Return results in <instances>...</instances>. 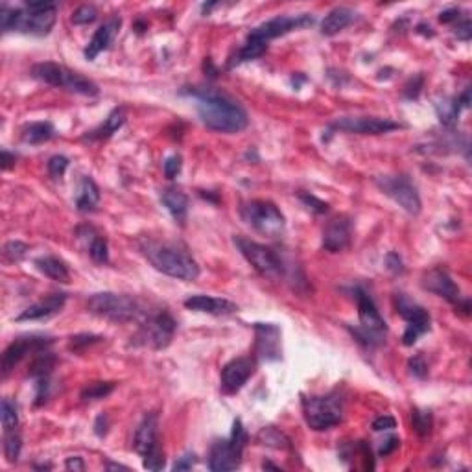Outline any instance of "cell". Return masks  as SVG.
<instances>
[{
	"instance_id": "obj_47",
	"label": "cell",
	"mask_w": 472,
	"mask_h": 472,
	"mask_svg": "<svg viewBox=\"0 0 472 472\" xmlns=\"http://www.w3.org/2000/svg\"><path fill=\"white\" fill-rule=\"evenodd\" d=\"M423 85H424L423 74L413 76L412 80H410L406 85H404V90H403L404 98L417 100L419 95H421V90H423Z\"/></svg>"
},
{
	"instance_id": "obj_8",
	"label": "cell",
	"mask_w": 472,
	"mask_h": 472,
	"mask_svg": "<svg viewBox=\"0 0 472 472\" xmlns=\"http://www.w3.org/2000/svg\"><path fill=\"white\" fill-rule=\"evenodd\" d=\"M135 452L142 456V465L148 471H163L164 452L159 441V419L155 413H146L133 436Z\"/></svg>"
},
{
	"instance_id": "obj_31",
	"label": "cell",
	"mask_w": 472,
	"mask_h": 472,
	"mask_svg": "<svg viewBox=\"0 0 472 472\" xmlns=\"http://www.w3.org/2000/svg\"><path fill=\"white\" fill-rule=\"evenodd\" d=\"M266 50H268V45H266V43L248 35V39H245V43L242 45V48H238L236 50V54L231 55V60H229L227 63V69H234V67L242 65L245 61L257 60V58H260Z\"/></svg>"
},
{
	"instance_id": "obj_61",
	"label": "cell",
	"mask_w": 472,
	"mask_h": 472,
	"mask_svg": "<svg viewBox=\"0 0 472 472\" xmlns=\"http://www.w3.org/2000/svg\"><path fill=\"white\" fill-rule=\"evenodd\" d=\"M262 468H264V471H283V468L278 467V465H274L271 461H264Z\"/></svg>"
},
{
	"instance_id": "obj_41",
	"label": "cell",
	"mask_w": 472,
	"mask_h": 472,
	"mask_svg": "<svg viewBox=\"0 0 472 472\" xmlns=\"http://www.w3.org/2000/svg\"><path fill=\"white\" fill-rule=\"evenodd\" d=\"M96 19H98V10H96L93 4L80 6V8L74 10V13H72V22L78 26L90 25V22H95Z\"/></svg>"
},
{
	"instance_id": "obj_30",
	"label": "cell",
	"mask_w": 472,
	"mask_h": 472,
	"mask_svg": "<svg viewBox=\"0 0 472 472\" xmlns=\"http://www.w3.org/2000/svg\"><path fill=\"white\" fill-rule=\"evenodd\" d=\"M35 268L39 269L41 274L46 275L48 278L55 281V283H69L70 274L69 268L65 266L63 260H60L58 257H39V259H35Z\"/></svg>"
},
{
	"instance_id": "obj_59",
	"label": "cell",
	"mask_w": 472,
	"mask_h": 472,
	"mask_svg": "<svg viewBox=\"0 0 472 472\" xmlns=\"http://www.w3.org/2000/svg\"><path fill=\"white\" fill-rule=\"evenodd\" d=\"M105 468H107V471H130V467L120 465V463H105Z\"/></svg>"
},
{
	"instance_id": "obj_52",
	"label": "cell",
	"mask_w": 472,
	"mask_h": 472,
	"mask_svg": "<svg viewBox=\"0 0 472 472\" xmlns=\"http://www.w3.org/2000/svg\"><path fill=\"white\" fill-rule=\"evenodd\" d=\"M194 465H196V456H194V454L187 452V454H183V456L177 459V461H175L174 471L175 472H177V471H190V468L194 467Z\"/></svg>"
},
{
	"instance_id": "obj_2",
	"label": "cell",
	"mask_w": 472,
	"mask_h": 472,
	"mask_svg": "<svg viewBox=\"0 0 472 472\" xmlns=\"http://www.w3.org/2000/svg\"><path fill=\"white\" fill-rule=\"evenodd\" d=\"M137 248L144 259L154 266L157 271L180 281H196L199 277V264L189 253V249L180 242H166V240L139 238Z\"/></svg>"
},
{
	"instance_id": "obj_62",
	"label": "cell",
	"mask_w": 472,
	"mask_h": 472,
	"mask_svg": "<svg viewBox=\"0 0 472 472\" xmlns=\"http://www.w3.org/2000/svg\"><path fill=\"white\" fill-rule=\"evenodd\" d=\"M135 28H137V32H139V34H140V32H144L146 28H148V26H146L144 22H142V20H139V22L135 25Z\"/></svg>"
},
{
	"instance_id": "obj_63",
	"label": "cell",
	"mask_w": 472,
	"mask_h": 472,
	"mask_svg": "<svg viewBox=\"0 0 472 472\" xmlns=\"http://www.w3.org/2000/svg\"><path fill=\"white\" fill-rule=\"evenodd\" d=\"M35 468H52V465H35Z\"/></svg>"
},
{
	"instance_id": "obj_5",
	"label": "cell",
	"mask_w": 472,
	"mask_h": 472,
	"mask_svg": "<svg viewBox=\"0 0 472 472\" xmlns=\"http://www.w3.org/2000/svg\"><path fill=\"white\" fill-rule=\"evenodd\" d=\"M87 310L98 318L109 319L113 323H131L140 321L146 316V310L139 299L126 293L102 292L90 295L87 301Z\"/></svg>"
},
{
	"instance_id": "obj_20",
	"label": "cell",
	"mask_w": 472,
	"mask_h": 472,
	"mask_svg": "<svg viewBox=\"0 0 472 472\" xmlns=\"http://www.w3.org/2000/svg\"><path fill=\"white\" fill-rule=\"evenodd\" d=\"M244 450L234 447L231 439H218L213 443L209 452V468L213 472L236 471L242 465Z\"/></svg>"
},
{
	"instance_id": "obj_9",
	"label": "cell",
	"mask_w": 472,
	"mask_h": 472,
	"mask_svg": "<svg viewBox=\"0 0 472 472\" xmlns=\"http://www.w3.org/2000/svg\"><path fill=\"white\" fill-rule=\"evenodd\" d=\"M240 216L245 224L257 233L264 236H281L286 229V218L281 213L277 205L266 199H253V201H245L240 207Z\"/></svg>"
},
{
	"instance_id": "obj_27",
	"label": "cell",
	"mask_w": 472,
	"mask_h": 472,
	"mask_svg": "<svg viewBox=\"0 0 472 472\" xmlns=\"http://www.w3.org/2000/svg\"><path fill=\"white\" fill-rule=\"evenodd\" d=\"M124 124H126V109L124 107H116V109H113L109 114H107V119H105L104 124L98 126L96 130L87 131V135H83L81 140H89V142H93V140L111 139V137H113V135Z\"/></svg>"
},
{
	"instance_id": "obj_48",
	"label": "cell",
	"mask_w": 472,
	"mask_h": 472,
	"mask_svg": "<svg viewBox=\"0 0 472 472\" xmlns=\"http://www.w3.org/2000/svg\"><path fill=\"white\" fill-rule=\"evenodd\" d=\"M386 268H388L393 275H403L404 262H403V259H400V255L395 253V251L386 255Z\"/></svg>"
},
{
	"instance_id": "obj_17",
	"label": "cell",
	"mask_w": 472,
	"mask_h": 472,
	"mask_svg": "<svg viewBox=\"0 0 472 472\" xmlns=\"http://www.w3.org/2000/svg\"><path fill=\"white\" fill-rule=\"evenodd\" d=\"M421 284H423L424 290L436 293V295L443 297L445 301L454 304V306L461 301V290L454 283L447 269L441 268V266L428 269L426 274L423 275V278H421Z\"/></svg>"
},
{
	"instance_id": "obj_4",
	"label": "cell",
	"mask_w": 472,
	"mask_h": 472,
	"mask_svg": "<svg viewBox=\"0 0 472 472\" xmlns=\"http://www.w3.org/2000/svg\"><path fill=\"white\" fill-rule=\"evenodd\" d=\"M353 293L356 304H358L360 325H356V327L347 325L349 332L353 334V338L365 349L380 347L386 342V336H388V325L378 312L373 297L365 290L356 286Z\"/></svg>"
},
{
	"instance_id": "obj_1",
	"label": "cell",
	"mask_w": 472,
	"mask_h": 472,
	"mask_svg": "<svg viewBox=\"0 0 472 472\" xmlns=\"http://www.w3.org/2000/svg\"><path fill=\"white\" fill-rule=\"evenodd\" d=\"M181 95L196 100L199 120L218 133H240L249 126L248 111L238 100L214 87H189Z\"/></svg>"
},
{
	"instance_id": "obj_11",
	"label": "cell",
	"mask_w": 472,
	"mask_h": 472,
	"mask_svg": "<svg viewBox=\"0 0 472 472\" xmlns=\"http://www.w3.org/2000/svg\"><path fill=\"white\" fill-rule=\"evenodd\" d=\"M175 321L168 312H155L146 313L140 319L139 330L135 334L133 345L137 347H149L155 351L168 347L175 334Z\"/></svg>"
},
{
	"instance_id": "obj_56",
	"label": "cell",
	"mask_w": 472,
	"mask_h": 472,
	"mask_svg": "<svg viewBox=\"0 0 472 472\" xmlns=\"http://www.w3.org/2000/svg\"><path fill=\"white\" fill-rule=\"evenodd\" d=\"M17 161V155L8 151V149H2V170H10Z\"/></svg>"
},
{
	"instance_id": "obj_36",
	"label": "cell",
	"mask_w": 472,
	"mask_h": 472,
	"mask_svg": "<svg viewBox=\"0 0 472 472\" xmlns=\"http://www.w3.org/2000/svg\"><path fill=\"white\" fill-rule=\"evenodd\" d=\"M412 426L419 438H428L432 433L433 428V415L430 410H421V407H413L412 410Z\"/></svg>"
},
{
	"instance_id": "obj_26",
	"label": "cell",
	"mask_w": 472,
	"mask_h": 472,
	"mask_svg": "<svg viewBox=\"0 0 472 472\" xmlns=\"http://www.w3.org/2000/svg\"><path fill=\"white\" fill-rule=\"evenodd\" d=\"M161 201L166 207V210L172 214V218L180 225H184L187 216H189V196L184 194L181 189L168 187L161 192Z\"/></svg>"
},
{
	"instance_id": "obj_19",
	"label": "cell",
	"mask_w": 472,
	"mask_h": 472,
	"mask_svg": "<svg viewBox=\"0 0 472 472\" xmlns=\"http://www.w3.org/2000/svg\"><path fill=\"white\" fill-rule=\"evenodd\" d=\"M353 240V222L349 216H336L325 225L323 229V238H321V245L325 251L330 253H339L351 245Z\"/></svg>"
},
{
	"instance_id": "obj_24",
	"label": "cell",
	"mask_w": 472,
	"mask_h": 472,
	"mask_svg": "<svg viewBox=\"0 0 472 472\" xmlns=\"http://www.w3.org/2000/svg\"><path fill=\"white\" fill-rule=\"evenodd\" d=\"M184 306L194 312L213 313V316H229L238 312V304L222 297H210V295H192L184 301Z\"/></svg>"
},
{
	"instance_id": "obj_13",
	"label": "cell",
	"mask_w": 472,
	"mask_h": 472,
	"mask_svg": "<svg viewBox=\"0 0 472 472\" xmlns=\"http://www.w3.org/2000/svg\"><path fill=\"white\" fill-rule=\"evenodd\" d=\"M395 309L398 316L406 319V330L403 334V343L406 347H412L424 332L430 330V313L421 304L407 297L406 293L395 295Z\"/></svg>"
},
{
	"instance_id": "obj_10",
	"label": "cell",
	"mask_w": 472,
	"mask_h": 472,
	"mask_svg": "<svg viewBox=\"0 0 472 472\" xmlns=\"http://www.w3.org/2000/svg\"><path fill=\"white\" fill-rule=\"evenodd\" d=\"M304 421L316 432H325L338 426L343 421V400L339 395H321V397L303 398Z\"/></svg>"
},
{
	"instance_id": "obj_12",
	"label": "cell",
	"mask_w": 472,
	"mask_h": 472,
	"mask_svg": "<svg viewBox=\"0 0 472 472\" xmlns=\"http://www.w3.org/2000/svg\"><path fill=\"white\" fill-rule=\"evenodd\" d=\"M375 184H377L382 194L391 198L407 214L417 216L421 209H423V201H421V196L417 192V187L410 180V175H378V177H375Z\"/></svg>"
},
{
	"instance_id": "obj_45",
	"label": "cell",
	"mask_w": 472,
	"mask_h": 472,
	"mask_svg": "<svg viewBox=\"0 0 472 472\" xmlns=\"http://www.w3.org/2000/svg\"><path fill=\"white\" fill-rule=\"evenodd\" d=\"M407 369H410V373L413 375L419 380H424L428 377V363L424 360L423 354H415L413 358H410L407 362Z\"/></svg>"
},
{
	"instance_id": "obj_3",
	"label": "cell",
	"mask_w": 472,
	"mask_h": 472,
	"mask_svg": "<svg viewBox=\"0 0 472 472\" xmlns=\"http://www.w3.org/2000/svg\"><path fill=\"white\" fill-rule=\"evenodd\" d=\"M58 19L55 2H25L20 8H0V26L4 32H20L30 35H48Z\"/></svg>"
},
{
	"instance_id": "obj_46",
	"label": "cell",
	"mask_w": 472,
	"mask_h": 472,
	"mask_svg": "<svg viewBox=\"0 0 472 472\" xmlns=\"http://www.w3.org/2000/svg\"><path fill=\"white\" fill-rule=\"evenodd\" d=\"M181 168H183V159H181V155H170V157H166V161L163 163L164 175H166L168 180H175L177 174L181 172Z\"/></svg>"
},
{
	"instance_id": "obj_42",
	"label": "cell",
	"mask_w": 472,
	"mask_h": 472,
	"mask_svg": "<svg viewBox=\"0 0 472 472\" xmlns=\"http://www.w3.org/2000/svg\"><path fill=\"white\" fill-rule=\"evenodd\" d=\"M102 342L100 336H95V334H78V336H72L69 342V349L70 351H74V353H80V351H85L90 345H95V343Z\"/></svg>"
},
{
	"instance_id": "obj_54",
	"label": "cell",
	"mask_w": 472,
	"mask_h": 472,
	"mask_svg": "<svg viewBox=\"0 0 472 472\" xmlns=\"http://www.w3.org/2000/svg\"><path fill=\"white\" fill-rule=\"evenodd\" d=\"M107 428H109V421H107V415H105V413H102V415H98V417H96L95 433L98 436V438H104L105 433H107Z\"/></svg>"
},
{
	"instance_id": "obj_51",
	"label": "cell",
	"mask_w": 472,
	"mask_h": 472,
	"mask_svg": "<svg viewBox=\"0 0 472 472\" xmlns=\"http://www.w3.org/2000/svg\"><path fill=\"white\" fill-rule=\"evenodd\" d=\"M398 447H400V439H398L397 436H389V438L382 443V447H380L378 454H380L382 457H386V456H389V454L395 452Z\"/></svg>"
},
{
	"instance_id": "obj_50",
	"label": "cell",
	"mask_w": 472,
	"mask_h": 472,
	"mask_svg": "<svg viewBox=\"0 0 472 472\" xmlns=\"http://www.w3.org/2000/svg\"><path fill=\"white\" fill-rule=\"evenodd\" d=\"M454 35H456L457 39L471 41V37H472V22H471V20H468V19L461 20V22H459V25L454 28Z\"/></svg>"
},
{
	"instance_id": "obj_21",
	"label": "cell",
	"mask_w": 472,
	"mask_h": 472,
	"mask_svg": "<svg viewBox=\"0 0 472 472\" xmlns=\"http://www.w3.org/2000/svg\"><path fill=\"white\" fill-rule=\"evenodd\" d=\"M257 345L255 353L264 362L281 360V328L274 323H255Z\"/></svg>"
},
{
	"instance_id": "obj_16",
	"label": "cell",
	"mask_w": 472,
	"mask_h": 472,
	"mask_svg": "<svg viewBox=\"0 0 472 472\" xmlns=\"http://www.w3.org/2000/svg\"><path fill=\"white\" fill-rule=\"evenodd\" d=\"M316 22L313 15L310 13H299V15H278L274 19L266 20L255 30H251V37L262 41L268 45L271 39H277L281 35H286L293 30H301V28H309Z\"/></svg>"
},
{
	"instance_id": "obj_18",
	"label": "cell",
	"mask_w": 472,
	"mask_h": 472,
	"mask_svg": "<svg viewBox=\"0 0 472 472\" xmlns=\"http://www.w3.org/2000/svg\"><path fill=\"white\" fill-rule=\"evenodd\" d=\"M257 362L253 358L242 356V358H234L229 363H225L222 369V389L227 395L240 391L244 388L248 380L255 375Z\"/></svg>"
},
{
	"instance_id": "obj_43",
	"label": "cell",
	"mask_w": 472,
	"mask_h": 472,
	"mask_svg": "<svg viewBox=\"0 0 472 472\" xmlns=\"http://www.w3.org/2000/svg\"><path fill=\"white\" fill-rule=\"evenodd\" d=\"M299 199H301V203L306 207V209H310L312 213L316 214H325L328 210V203H325L323 199L316 198L313 194H310V192H299Z\"/></svg>"
},
{
	"instance_id": "obj_40",
	"label": "cell",
	"mask_w": 472,
	"mask_h": 472,
	"mask_svg": "<svg viewBox=\"0 0 472 472\" xmlns=\"http://www.w3.org/2000/svg\"><path fill=\"white\" fill-rule=\"evenodd\" d=\"M30 248L25 242H20V240H11L8 244H4V249H2V253H4V259L10 260V262H19L28 255Z\"/></svg>"
},
{
	"instance_id": "obj_15",
	"label": "cell",
	"mask_w": 472,
	"mask_h": 472,
	"mask_svg": "<svg viewBox=\"0 0 472 472\" xmlns=\"http://www.w3.org/2000/svg\"><path fill=\"white\" fill-rule=\"evenodd\" d=\"M54 343V338L50 336H22V338H17L6 347V351L2 353V362H0V369H2V378H6L8 375L15 369L17 363L25 358L28 353H41V351H48V347Z\"/></svg>"
},
{
	"instance_id": "obj_6",
	"label": "cell",
	"mask_w": 472,
	"mask_h": 472,
	"mask_svg": "<svg viewBox=\"0 0 472 472\" xmlns=\"http://www.w3.org/2000/svg\"><path fill=\"white\" fill-rule=\"evenodd\" d=\"M32 78H35L41 83H46L50 87H63V89L76 93V95L83 96H96L100 93L98 85L89 78L81 76L80 72L67 69L63 65L45 61V63H37L32 67Z\"/></svg>"
},
{
	"instance_id": "obj_38",
	"label": "cell",
	"mask_w": 472,
	"mask_h": 472,
	"mask_svg": "<svg viewBox=\"0 0 472 472\" xmlns=\"http://www.w3.org/2000/svg\"><path fill=\"white\" fill-rule=\"evenodd\" d=\"M116 384L114 382H93L89 386H85L83 391H81V400L85 403H90V400H100V398H105L107 395L114 391Z\"/></svg>"
},
{
	"instance_id": "obj_23",
	"label": "cell",
	"mask_w": 472,
	"mask_h": 472,
	"mask_svg": "<svg viewBox=\"0 0 472 472\" xmlns=\"http://www.w3.org/2000/svg\"><path fill=\"white\" fill-rule=\"evenodd\" d=\"M120 25H122L120 17H113V19H109L107 22H104V25L100 26L98 30L95 32V35L90 37L89 43H87V46H85L83 50L85 60L95 61L96 55L109 48L113 39L116 37V34H119Z\"/></svg>"
},
{
	"instance_id": "obj_57",
	"label": "cell",
	"mask_w": 472,
	"mask_h": 472,
	"mask_svg": "<svg viewBox=\"0 0 472 472\" xmlns=\"http://www.w3.org/2000/svg\"><path fill=\"white\" fill-rule=\"evenodd\" d=\"M457 104H459L461 109H467L468 105H471V87H467V89L463 90L461 95L457 96Z\"/></svg>"
},
{
	"instance_id": "obj_28",
	"label": "cell",
	"mask_w": 472,
	"mask_h": 472,
	"mask_svg": "<svg viewBox=\"0 0 472 472\" xmlns=\"http://www.w3.org/2000/svg\"><path fill=\"white\" fill-rule=\"evenodd\" d=\"M74 203L76 209L80 210V213H90L100 203L98 184L95 183V180H90L89 175L81 177L80 184H78V190H76Z\"/></svg>"
},
{
	"instance_id": "obj_29",
	"label": "cell",
	"mask_w": 472,
	"mask_h": 472,
	"mask_svg": "<svg viewBox=\"0 0 472 472\" xmlns=\"http://www.w3.org/2000/svg\"><path fill=\"white\" fill-rule=\"evenodd\" d=\"M354 19H356V13H354L351 8H345V6L334 8V10L325 17L323 22H321V34L327 35V37L339 34V32L345 30Z\"/></svg>"
},
{
	"instance_id": "obj_39",
	"label": "cell",
	"mask_w": 472,
	"mask_h": 472,
	"mask_svg": "<svg viewBox=\"0 0 472 472\" xmlns=\"http://www.w3.org/2000/svg\"><path fill=\"white\" fill-rule=\"evenodd\" d=\"M22 450V439L17 430L4 432V457L8 463H15Z\"/></svg>"
},
{
	"instance_id": "obj_53",
	"label": "cell",
	"mask_w": 472,
	"mask_h": 472,
	"mask_svg": "<svg viewBox=\"0 0 472 472\" xmlns=\"http://www.w3.org/2000/svg\"><path fill=\"white\" fill-rule=\"evenodd\" d=\"M459 17H461V10H459V8H448V10L439 13V20H441L443 25L456 22V20H459Z\"/></svg>"
},
{
	"instance_id": "obj_7",
	"label": "cell",
	"mask_w": 472,
	"mask_h": 472,
	"mask_svg": "<svg viewBox=\"0 0 472 472\" xmlns=\"http://www.w3.org/2000/svg\"><path fill=\"white\" fill-rule=\"evenodd\" d=\"M233 242L238 248L240 253L244 255V259L253 266L255 271L262 275L264 278L278 281V278L286 277L288 266L281 259V255L277 251H274L268 245L259 244L255 240L245 238V236H233Z\"/></svg>"
},
{
	"instance_id": "obj_44",
	"label": "cell",
	"mask_w": 472,
	"mask_h": 472,
	"mask_svg": "<svg viewBox=\"0 0 472 472\" xmlns=\"http://www.w3.org/2000/svg\"><path fill=\"white\" fill-rule=\"evenodd\" d=\"M70 161L67 159L65 155H52L48 159V164H46V168H48V174L52 177H61V175L65 174L67 168H69Z\"/></svg>"
},
{
	"instance_id": "obj_60",
	"label": "cell",
	"mask_w": 472,
	"mask_h": 472,
	"mask_svg": "<svg viewBox=\"0 0 472 472\" xmlns=\"http://www.w3.org/2000/svg\"><path fill=\"white\" fill-rule=\"evenodd\" d=\"M417 32H419V34L430 35V37H432V35H433L432 28H430V26H428V25H419V26H417Z\"/></svg>"
},
{
	"instance_id": "obj_34",
	"label": "cell",
	"mask_w": 472,
	"mask_h": 472,
	"mask_svg": "<svg viewBox=\"0 0 472 472\" xmlns=\"http://www.w3.org/2000/svg\"><path fill=\"white\" fill-rule=\"evenodd\" d=\"M257 441L264 445V447L275 448V450H290L292 448V441H290L288 436L274 426L262 428L259 436H257Z\"/></svg>"
},
{
	"instance_id": "obj_49",
	"label": "cell",
	"mask_w": 472,
	"mask_h": 472,
	"mask_svg": "<svg viewBox=\"0 0 472 472\" xmlns=\"http://www.w3.org/2000/svg\"><path fill=\"white\" fill-rule=\"evenodd\" d=\"M395 426H397V421L391 415H380L373 421L375 432H386V430H393Z\"/></svg>"
},
{
	"instance_id": "obj_37",
	"label": "cell",
	"mask_w": 472,
	"mask_h": 472,
	"mask_svg": "<svg viewBox=\"0 0 472 472\" xmlns=\"http://www.w3.org/2000/svg\"><path fill=\"white\" fill-rule=\"evenodd\" d=\"M0 421H2L4 432L17 430V426H19V410H17V404L11 398H2V403H0Z\"/></svg>"
},
{
	"instance_id": "obj_35",
	"label": "cell",
	"mask_w": 472,
	"mask_h": 472,
	"mask_svg": "<svg viewBox=\"0 0 472 472\" xmlns=\"http://www.w3.org/2000/svg\"><path fill=\"white\" fill-rule=\"evenodd\" d=\"M436 111H438L441 124L447 126V128H452L457 122V119H459L461 107L457 104V98H443L441 102L436 104Z\"/></svg>"
},
{
	"instance_id": "obj_14",
	"label": "cell",
	"mask_w": 472,
	"mask_h": 472,
	"mask_svg": "<svg viewBox=\"0 0 472 472\" xmlns=\"http://www.w3.org/2000/svg\"><path fill=\"white\" fill-rule=\"evenodd\" d=\"M403 124H398L391 119H382V116H342V119L334 120L332 124L327 128V137L332 135L334 131H343V133H354V135H384L393 130H400Z\"/></svg>"
},
{
	"instance_id": "obj_33",
	"label": "cell",
	"mask_w": 472,
	"mask_h": 472,
	"mask_svg": "<svg viewBox=\"0 0 472 472\" xmlns=\"http://www.w3.org/2000/svg\"><path fill=\"white\" fill-rule=\"evenodd\" d=\"M55 358L54 353H50V351H41V353H35V358L32 360L30 369H28V375H30L34 380L37 378H50L52 371L55 368Z\"/></svg>"
},
{
	"instance_id": "obj_58",
	"label": "cell",
	"mask_w": 472,
	"mask_h": 472,
	"mask_svg": "<svg viewBox=\"0 0 472 472\" xmlns=\"http://www.w3.org/2000/svg\"><path fill=\"white\" fill-rule=\"evenodd\" d=\"M203 69H205V72H209V76H213V78H214V76H216V74H218V70L214 69V67H213V61H210L209 58H207V60H205Z\"/></svg>"
},
{
	"instance_id": "obj_22",
	"label": "cell",
	"mask_w": 472,
	"mask_h": 472,
	"mask_svg": "<svg viewBox=\"0 0 472 472\" xmlns=\"http://www.w3.org/2000/svg\"><path fill=\"white\" fill-rule=\"evenodd\" d=\"M67 303V293H52L48 297L41 299L37 303L30 304L15 318L17 323L22 321H37V319H48L63 310Z\"/></svg>"
},
{
	"instance_id": "obj_25",
	"label": "cell",
	"mask_w": 472,
	"mask_h": 472,
	"mask_svg": "<svg viewBox=\"0 0 472 472\" xmlns=\"http://www.w3.org/2000/svg\"><path fill=\"white\" fill-rule=\"evenodd\" d=\"M76 236L81 240L87 248V253L96 264H107L109 262V248H107V240L102 234L96 233L95 227L90 225H81L76 229Z\"/></svg>"
},
{
	"instance_id": "obj_55",
	"label": "cell",
	"mask_w": 472,
	"mask_h": 472,
	"mask_svg": "<svg viewBox=\"0 0 472 472\" xmlns=\"http://www.w3.org/2000/svg\"><path fill=\"white\" fill-rule=\"evenodd\" d=\"M65 468L67 471H78V472H83L85 471V463L81 457L78 456H72V457H67L65 461Z\"/></svg>"
},
{
	"instance_id": "obj_32",
	"label": "cell",
	"mask_w": 472,
	"mask_h": 472,
	"mask_svg": "<svg viewBox=\"0 0 472 472\" xmlns=\"http://www.w3.org/2000/svg\"><path fill=\"white\" fill-rule=\"evenodd\" d=\"M55 137L54 126L50 122H32L22 130V142L26 144H43Z\"/></svg>"
}]
</instances>
